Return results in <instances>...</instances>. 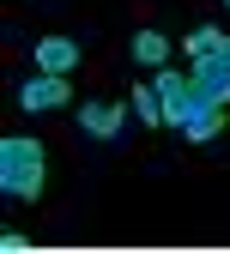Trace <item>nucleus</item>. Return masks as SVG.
Segmentation results:
<instances>
[{"label": "nucleus", "instance_id": "f257e3e1", "mask_svg": "<svg viewBox=\"0 0 230 254\" xmlns=\"http://www.w3.org/2000/svg\"><path fill=\"white\" fill-rule=\"evenodd\" d=\"M43 145L30 139V133H12V139H0V194L6 200H37L43 194Z\"/></svg>", "mask_w": 230, "mask_h": 254}, {"label": "nucleus", "instance_id": "f03ea898", "mask_svg": "<svg viewBox=\"0 0 230 254\" xmlns=\"http://www.w3.org/2000/svg\"><path fill=\"white\" fill-rule=\"evenodd\" d=\"M152 91H157V103H163V127H176V133H182L194 115L218 109V103H206L200 91H194V73H157V79H152Z\"/></svg>", "mask_w": 230, "mask_h": 254}, {"label": "nucleus", "instance_id": "7ed1b4c3", "mask_svg": "<svg viewBox=\"0 0 230 254\" xmlns=\"http://www.w3.org/2000/svg\"><path fill=\"white\" fill-rule=\"evenodd\" d=\"M188 73H194V91H200L206 103L224 109V103H230V37H218L206 55H194V67H188Z\"/></svg>", "mask_w": 230, "mask_h": 254}, {"label": "nucleus", "instance_id": "20e7f679", "mask_svg": "<svg viewBox=\"0 0 230 254\" xmlns=\"http://www.w3.org/2000/svg\"><path fill=\"white\" fill-rule=\"evenodd\" d=\"M127 115H134V109H121V103H79V127L91 139H115Z\"/></svg>", "mask_w": 230, "mask_h": 254}, {"label": "nucleus", "instance_id": "39448f33", "mask_svg": "<svg viewBox=\"0 0 230 254\" xmlns=\"http://www.w3.org/2000/svg\"><path fill=\"white\" fill-rule=\"evenodd\" d=\"M18 103L37 115V109H55V103H67V73H37L24 91H18Z\"/></svg>", "mask_w": 230, "mask_h": 254}, {"label": "nucleus", "instance_id": "423d86ee", "mask_svg": "<svg viewBox=\"0 0 230 254\" xmlns=\"http://www.w3.org/2000/svg\"><path fill=\"white\" fill-rule=\"evenodd\" d=\"M37 67L43 73H73L79 67V43L73 37H43L37 43Z\"/></svg>", "mask_w": 230, "mask_h": 254}, {"label": "nucleus", "instance_id": "0eeeda50", "mask_svg": "<svg viewBox=\"0 0 230 254\" xmlns=\"http://www.w3.org/2000/svg\"><path fill=\"white\" fill-rule=\"evenodd\" d=\"M134 61L140 67H163V61H170V37H163V30H140L134 37Z\"/></svg>", "mask_w": 230, "mask_h": 254}, {"label": "nucleus", "instance_id": "6e6552de", "mask_svg": "<svg viewBox=\"0 0 230 254\" xmlns=\"http://www.w3.org/2000/svg\"><path fill=\"white\" fill-rule=\"evenodd\" d=\"M127 109H134V121H146V127H163V103H157L152 85H140L134 97H127Z\"/></svg>", "mask_w": 230, "mask_h": 254}, {"label": "nucleus", "instance_id": "1a4fd4ad", "mask_svg": "<svg viewBox=\"0 0 230 254\" xmlns=\"http://www.w3.org/2000/svg\"><path fill=\"white\" fill-rule=\"evenodd\" d=\"M224 133V109H206V115H194L188 127H182V139H194V145H206V139H218Z\"/></svg>", "mask_w": 230, "mask_h": 254}, {"label": "nucleus", "instance_id": "9d476101", "mask_svg": "<svg viewBox=\"0 0 230 254\" xmlns=\"http://www.w3.org/2000/svg\"><path fill=\"white\" fill-rule=\"evenodd\" d=\"M224 37V30H212V24H200V30H194V37H188V55H206L212 43Z\"/></svg>", "mask_w": 230, "mask_h": 254}, {"label": "nucleus", "instance_id": "9b49d317", "mask_svg": "<svg viewBox=\"0 0 230 254\" xmlns=\"http://www.w3.org/2000/svg\"><path fill=\"white\" fill-rule=\"evenodd\" d=\"M224 6H230V0H224Z\"/></svg>", "mask_w": 230, "mask_h": 254}]
</instances>
